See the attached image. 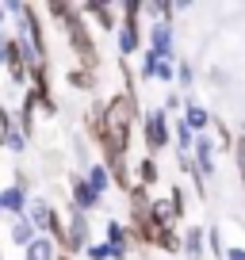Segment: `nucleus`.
I'll return each instance as SVG.
<instances>
[{
  "label": "nucleus",
  "mask_w": 245,
  "mask_h": 260,
  "mask_svg": "<svg viewBox=\"0 0 245 260\" xmlns=\"http://www.w3.org/2000/svg\"><path fill=\"white\" fill-rule=\"evenodd\" d=\"M131 126H134V96L122 92V96L107 100L104 107V153L107 165H119L127 161V146H131Z\"/></svg>",
  "instance_id": "1"
},
{
  "label": "nucleus",
  "mask_w": 245,
  "mask_h": 260,
  "mask_svg": "<svg viewBox=\"0 0 245 260\" xmlns=\"http://www.w3.org/2000/svg\"><path fill=\"white\" fill-rule=\"evenodd\" d=\"M50 16L66 23L69 42H73L77 57L84 61V69H96L100 54H96V46H92V39H88V31H84V23H81V8H77V4H50Z\"/></svg>",
  "instance_id": "2"
},
{
  "label": "nucleus",
  "mask_w": 245,
  "mask_h": 260,
  "mask_svg": "<svg viewBox=\"0 0 245 260\" xmlns=\"http://www.w3.org/2000/svg\"><path fill=\"white\" fill-rule=\"evenodd\" d=\"M69 211V222H66V237H62V245L66 249H84V237H88V226H84V211L81 207H66Z\"/></svg>",
  "instance_id": "3"
},
{
  "label": "nucleus",
  "mask_w": 245,
  "mask_h": 260,
  "mask_svg": "<svg viewBox=\"0 0 245 260\" xmlns=\"http://www.w3.org/2000/svg\"><path fill=\"white\" fill-rule=\"evenodd\" d=\"M165 142H169V119H165V111H154L146 119V149H165Z\"/></svg>",
  "instance_id": "4"
},
{
  "label": "nucleus",
  "mask_w": 245,
  "mask_h": 260,
  "mask_svg": "<svg viewBox=\"0 0 245 260\" xmlns=\"http://www.w3.org/2000/svg\"><path fill=\"white\" fill-rule=\"evenodd\" d=\"M196 169H199V176H211L215 172V142L211 138H199L196 142Z\"/></svg>",
  "instance_id": "5"
},
{
  "label": "nucleus",
  "mask_w": 245,
  "mask_h": 260,
  "mask_svg": "<svg viewBox=\"0 0 245 260\" xmlns=\"http://www.w3.org/2000/svg\"><path fill=\"white\" fill-rule=\"evenodd\" d=\"M127 241H131V234H127L119 222H107V249H111V256H115V260L127 256Z\"/></svg>",
  "instance_id": "6"
},
{
  "label": "nucleus",
  "mask_w": 245,
  "mask_h": 260,
  "mask_svg": "<svg viewBox=\"0 0 245 260\" xmlns=\"http://www.w3.org/2000/svg\"><path fill=\"white\" fill-rule=\"evenodd\" d=\"M73 203L81 207V211H92V207L100 203V195L92 191V184H88V180H77V176H73Z\"/></svg>",
  "instance_id": "7"
},
{
  "label": "nucleus",
  "mask_w": 245,
  "mask_h": 260,
  "mask_svg": "<svg viewBox=\"0 0 245 260\" xmlns=\"http://www.w3.org/2000/svg\"><path fill=\"white\" fill-rule=\"evenodd\" d=\"M54 241H46V237H35L31 245H27V260H54Z\"/></svg>",
  "instance_id": "8"
},
{
  "label": "nucleus",
  "mask_w": 245,
  "mask_h": 260,
  "mask_svg": "<svg viewBox=\"0 0 245 260\" xmlns=\"http://www.w3.org/2000/svg\"><path fill=\"white\" fill-rule=\"evenodd\" d=\"M0 207L4 211H16V214H23V187H8V191H0Z\"/></svg>",
  "instance_id": "9"
},
{
  "label": "nucleus",
  "mask_w": 245,
  "mask_h": 260,
  "mask_svg": "<svg viewBox=\"0 0 245 260\" xmlns=\"http://www.w3.org/2000/svg\"><path fill=\"white\" fill-rule=\"evenodd\" d=\"M107 180H111V169H107V165H92V169H88V184H92L96 195L107 187Z\"/></svg>",
  "instance_id": "10"
},
{
  "label": "nucleus",
  "mask_w": 245,
  "mask_h": 260,
  "mask_svg": "<svg viewBox=\"0 0 245 260\" xmlns=\"http://www.w3.org/2000/svg\"><path fill=\"white\" fill-rule=\"evenodd\" d=\"M12 241H19L27 249V245L35 241V230H31V218H16V226H12Z\"/></svg>",
  "instance_id": "11"
},
{
  "label": "nucleus",
  "mask_w": 245,
  "mask_h": 260,
  "mask_svg": "<svg viewBox=\"0 0 245 260\" xmlns=\"http://www.w3.org/2000/svg\"><path fill=\"white\" fill-rule=\"evenodd\" d=\"M84 12H92V16H96L100 23L107 27V31H111V27H115V4H88V8H84Z\"/></svg>",
  "instance_id": "12"
},
{
  "label": "nucleus",
  "mask_w": 245,
  "mask_h": 260,
  "mask_svg": "<svg viewBox=\"0 0 245 260\" xmlns=\"http://www.w3.org/2000/svg\"><path fill=\"white\" fill-rule=\"evenodd\" d=\"M184 252H188V260H199V252H203V230H196V226L188 230V241H184Z\"/></svg>",
  "instance_id": "13"
},
{
  "label": "nucleus",
  "mask_w": 245,
  "mask_h": 260,
  "mask_svg": "<svg viewBox=\"0 0 245 260\" xmlns=\"http://www.w3.org/2000/svg\"><path fill=\"white\" fill-rule=\"evenodd\" d=\"M207 122H211V115L203 111V107H196V104H188V126L192 130H203Z\"/></svg>",
  "instance_id": "14"
},
{
  "label": "nucleus",
  "mask_w": 245,
  "mask_h": 260,
  "mask_svg": "<svg viewBox=\"0 0 245 260\" xmlns=\"http://www.w3.org/2000/svg\"><path fill=\"white\" fill-rule=\"evenodd\" d=\"M138 172H142V187H154V184H157V165H154V157H146Z\"/></svg>",
  "instance_id": "15"
},
{
  "label": "nucleus",
  "mask_w": 245,
  "mask_h": 260,
  "mask_svg": "<svg viewBox=\"0 0 245 260\" xmlns=\"http://www.w3.org/2000/svg\"><path fill=\"white\" fill-rule=\"evenodd\" d=\"M69 81H73L77 88H88V84H92V77H88V69H77V73H69Z\"/></svg>",
  "instance_id": "16"
},
{
  "label": "nucleus",
  "mask_w": 245,
  "mask_h": 260,
  "mask_svg": "<svg viewBox=\"0 0 245 260\" xmlns=\"http://www.w3.org/2000/svg\"><path fill=\"white\" fill-rule=\"evenodd\" d=\"M88 256L92 260H107V256H111V249H107V245H88Z\"/></svg>",
  "instance_id": "17"
},
{
  "label": "nucleus",
  "mask_w": 245,
  "mask_h": 260,
  "mask_svg": "<svg viewBox=\"0 0 245 260\" xmlns=\"http://www.w3.org/2000/svg\"><path fill=\"white\" fill-rule=\"evenodd\" d=\"M215 138H219V146H222V149L230 146V134H226V126H222V122H215Z\"/></svg>",
  "instance_id": "18"
},
{
  "label": "nucleus",
  "mask_w": 245,
  "mask_h": 260,
  "mask_svg": "<svg viewBox=\"0 0 245 260\" xmlns=\"http://www.w3.org/2000/svg\"><path fill=\"white\" fill-rule=\"evenodd\" d=\"M237 169H241V176H245V134H241V142H237Z\"/></svg>",
  "instance_id": "19"
},
{
  "label": "nucleus",
  "mask_w": 245,
  "mask_h": 260,
  "mask_svg": "<svg viewBox=\"0 0 245 260\" xmlns=\"http://www.w3.org/2000/svg\"><path fill=\"white\" fill-rule=\"evenodd\" d=\"M176 77H180V84H184V88L192 84V69H188V65H180V69H176Z\"/></svg>",
  "instance_id": "20"
},
{
  "label": "nucleus",
  "mask_w": 245,
  "mask_h": 260,
  "mask_svg": "<svg viewBox=\"0 0 245 260\" xmlns=\"http://www.w3.org/2000/svg\"><path fill=\"white\" fill-rule=\"evenodd\" d=\"M226 260H245V249H230V252H226Z\"/></svg>",
  "instance_id": "21"
},
{
  "label": "nucleus",
  "mask_w": 245,
  "mask_h": 260,
  "mask_svg": "<svg viewBox=\"0 0 245 260\" xmlns=\"http://www.w3.org/2000/svg\"><path fill=\"white\" fill-rule=\"evenodd\" d=\"M57 260H69V256H57Z\"/></svg>",
  "instance_id": "22"
},
{
  "label": "nucleus",
  "mask_w": 245,
  "mask_h": 260,
  "mask_svg": "<svg viewBox=\"0 0 245 260\" xmlns=\"http://www.w3.org/2000/svg\"><path fill=\"white\" fill-rule=\"evenodd\" d=\"M0 211H4V207H0Z\"/></svg>",
  "instance_id": "23"
}]
</instances>
